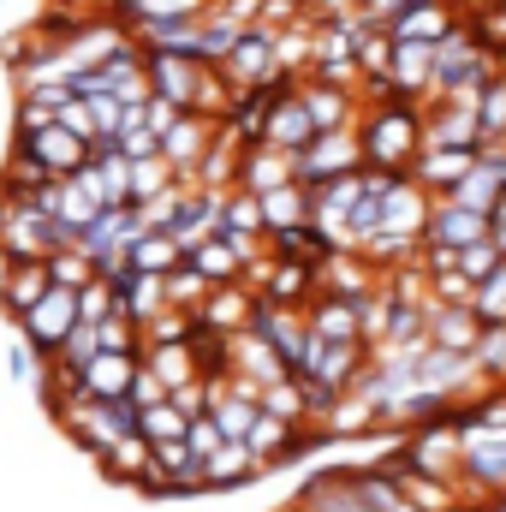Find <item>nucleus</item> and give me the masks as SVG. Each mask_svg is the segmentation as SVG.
Here are the masks:
<instances>
[{
  "mask_svg": "<svg viewBox=\"0 0 506 512\" xmlns=\"http://www.w3.org/2000/svg\"><path fill=\"white\" fill-rule=\"evenodd\" d=\"M84 280H96V274H90V262H84L78 251H54V256H48V286H66V292H78Z\"/></svg>",
  "mask_w": 506,
  "mask_h": 512,
  "instance_id": "obj_8",
  "label": "nucleus"
},
{
  "mask_svg": "<svg viewBox=\"0 0 506 512\" xmlns=\"http://www.w3.org/2000/svg\"><path fill=\"white\" fill-rule=\"evenodd\" d=\"M495 512H506V507H495Z\"/></svg>",
  "mask_w": 506,
  "mask_h": 512,
  "instance_id": "obj_12",
  "label": "nucleus"
},
{
  "mask_svg": "<svg viewBox=\"0 0 506 512\" xmlns=\"http://www.w3.org/2000/svg\"><path fill=\"white\" fill-rule=\"evenodd\" d=\"M72 322H78V292H66V286H48L12 328H18V340L36 352V358H54V346L72 334Z\"/></svg>",
  "mask_w": 506,
  "mask_h": 512,
  "instance_id": "obj_2",
  "label": "nucleus"
},
{
  "mask_svg": "<svg viewBox=\"0 0 506 512\" xmlns=\"http://www.w3.org/2000/svg\"><path fill=\"white\" fill-rule=\"evenodd\" d=\"M36 364H42V358H36V352H30L24 340H12V346H6V376H12L18 387H24L30 376H36Z\"/></svg>",
  "mask_w": 506,
  "mask_h": 512,
  "instance_id": "obj_11",
  "label": "nucleus"
},
{
  "mask_svg": "<svg viewBox=\"0 0 506 512\" xmlns=\"http://www.w3.org/2000/svg\"><path fill=\"white\" fill-rule=\"evenodd\" d=\"M42 292H48V262H0V310H6V322H18Z\"/></svg>",
  "mask_w": 506,
  "mask_h": 512,
  "instance_id": "obj_5",
  "label": "nucleus"
},
{
  "mask_svg": "<svg viewBox=\"0 0 506 512\" xmlns=\"http://www.w3.org/2000/svg\"><path fill=\"white\" fill-rule=\"evenodd\" d=\"M185 447H191L197 459H209L215 447H227V435H221V429H215V417L203 411V417H191V423H185Z\"/></svg>",
  "mask_w": 506,
  "mask_h": 512,
  "instance_id": "obj_10",
  "label": "nucleus"
},
{
  "mask_svg": "<svg viewBox=\"0 0 506 512\" xmlns=\"http://www.w3.org/2000/svg\"><path fill=\"white\" fill-rule=\"evenodd\" d=\"M262 477V465H256V453L245 441H227V447H215L209 459H203V495H221V489H245Z\"/></svg>",
  "mask_w": 506,
  "mask_h": 512,
  "instance_id": "obj_4",
  "label": "nucleus"
},
{
  "mask_svg": "<svg viewBox=\"0 0 506 512\" xmlns=\"http://www.w3.org/2000/svg\"><path fill=\"white\" fill-rule=\"evenodd\" d=\"M137 364H143V352H96V358L78 370V393H72V399H126Z\"/></svg>",
  "mask_w": 506,
  "mask_h": 512,
  "instance_id": "obj_3",
  "label": "nucleus"
},
{
  "mask_svg": "<svg viewBox=\"0 0 506 512\" xmlns=\"http://www.w3.org/2000/svg\"><path fill=\"white\" fill-rule=\"evenodd\" d=\"M465 465L483 477V483H506V441H471V453H465Z\"/></svg>",
  "mask_w": 506,
  "mask_h": 512,
  "instance_id": "obj_7",
  "label": "nucleus"
},
{
  "mask_svg": "<svg viewBox=\"0 0 506 512\" xmlns=\"http://www.w3.org/2000/svg\"><path fill=\"white\" fill-rule=\"evenodd\" d=\"M102 316H114V292H108V280H84L78 286V322H102Z\"/></svg>",
  "mask_w": 506,
  "mask_h": 512,
  "instance_id": "obj_9",
  "label": "nucleus"
},
{
  "mask_svg": "<svg viewBox=\"0 0 506 512\" xmlns=\"http://www.w3.org/2000/svg\"><path fill=\"white\" fill-rule=\"evenodd\" d=\"M12 155H24V161H36L48 179H66V173H78L84 161H90V137H78V131H66L60 120H42V126H24L12 131Z\"/></svg>",
  "mask_w": 506,
  "mask_h": 512,
  "instance_id": "obj_1",
  "label": "nucleus"
},
{
  "mask_svg": "<svg viewBox=\"0 0 506 512\" xmlns=\"http://www.w3.org/2000/svg\"><path fill=\"white\" fill-rule=\"evenodd\" d=\"M179 262H185V245H179L173 233H161V227H143V233L126 245V268L131 274H155V280H167Z\"/></svg>",
  "mask_w": 506,
  "mask_h": 512,
  "instance_id": "obj_6",
  "label": "nucleus"
}]
</instances>
